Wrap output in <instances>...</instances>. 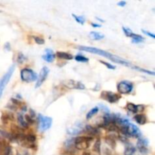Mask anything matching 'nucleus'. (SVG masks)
<instances>
[{
    "mask_svg": "<svg viewBox=\"0 0 155 155\" xmlns=\"http://www.w3.org/2000/svg\"><path fill=\"white\" fill-rule=\"evenodd\" d=\"M118 130L121 132V133H123L124 135L130 136V137L139 139L142 136V133H141L140 130L136 125L130 124V123H129L127 125L124 126V127H118Z\"/></svg>",
    "mask_w": 155,
    "mask_h": 155,
    "instance_id": "obj_2",
    "label": "nucleus"
},
{
    "mask_svg": "<svg viewBox=\"0 0 155 155\" xmlns=\"http://www.w3.org/2000/svg\"><path fill=\"white\" fill-rule=\"evenodd\" d=\"M100 62H101V64H103L104 65H105L106 67H107V68H108V69H110V70H114L115 68V66H113V65L112 64H109V63H107V62H105V61H100Z\"/></svg>",
    "mask_w": 155,
    "mask_h": 155,
    "instance_id": "obj_31",
    "label": "nucleus"
},
{
    "mask_svg": "<svg viewBox=\"0 0 155 155\" xmlns=\"http://www.w3.org/2000/svg\"><path fill=\"white\" fill-rule=\"evenodd\" d=\"M106 142L108 143V145H110L111 147L115 146V140L114 138H111V136H109L107 137H106Z\"/></svg>",
    "mask_w": 155,
    "mask_h": 155,
    "instance_id": "obj_28",
    "label": "nucleus"
},
{
    "mask_svg": "<svg viewBox=\"0 0 155 155\" xmlns=\"http://www.w3.org/2000/svg\"><path fill=\"white\" fill-rule=\"evenodd\" d=\"M56 55H57L58 58L61 59H64V60H71L73 59L72 54H69V53L64 52V51H58L56 53Z\"/></svg>",
    "mask_w": 155,
    "mask_h": 155,
    "instance_id": "obj_19",
    "label": "nucleus"
},
{
    "mask_svg": "<svg viewBox=\"0 0 155 155\" xmlns=\"http://www.w3.org/2000/svg\"><path fill=\"white\" fill-rule=\"evenodd\" d=\"M26 122L27 123V124H28V125H29V124H33V118L31 117L30 116V115H27V116H26Z\"/></svg>",
    "mask_w": 155,
    "mask_h": 155,
    "instance_id": "obj_32",
    "label": "nucleus"
},
{
    "mask_svg": "<svg viewBox=\"0 0 155 155\" xmlns=\"http://www.w3.org/2000/svg\"><path fill=\"white\" fill-rule=\"evenodd\" d=\"M36 136L33 134H29L25 136V138H24V141H26L27 142H29V143H33L36 141Z\"/></svg>",
    "mask_w": 155,
    "mask_h": 155,
    "instance_id": "obj_25",
    "label": "nucleus"
},
{
    "mask_svg": "<svg viewBox=\"0 0 155 155\" xmlns=\"http://www.w3.org/2000/svg\"><path fill=\"white\" fill-rule=\"evenodd\" d=\"M5 155H12V149H11V147H8L5 149Z\"/></svg>",
    "mask_w": 155,
    "mask_h": 155,
    "instance_id": "obj_35",
    "label": "nucleus"
},
{
    "mask_svg": "<svg viewBox=\"0 0 155 155\" xmlns=\"http://www.w3.org/2000/svg\"><path fill=\"white\" fill-rule=\"evenodd\" d=\"M124 155H139L138 153L137 149L135 147L130 145L126 148L125 151H124Z\"/></svg>",
    "mask_w": 155,
    "mask_h": 155,
    "instance_id": "obj_18",
    "label": "nucleus"
},
{
    "mask_svg": "<svg viewBox=\"0 0 155 155\" xmlns=\"http://www.w3.org/2000/svg\"><path fill=\"white\" fill-rule=\"evenodd\" d=\"M100 107H101V109L103 110V111L105 112L106 114H109L108 107H106V106H104V105H103V104H101V105H100Z\"/></svg>",
    "mask_w": 155,
    "mask_h": 155,
    "instance_id": "obj_34",
    "label": "nucleus"
},
{
    "mask_svg": "<svg viewBox=\"0 0 155 155\" xmlns=\"http://www.w3.org/2000/svg\"><path fill=\"white\" fill-rule=\"evenodd\" d=\"M91 25H92V27H101V24H94V23H92V24H91Z\"/></svg>",
    "mask_w": 155,
    "mask_h": 155,
    "instance_id": "obj_37",
    "label": "nucleus"
},
{
    "mask_svg": "<svg viewBox=\"0 0 155 155\" xmlns=\"http://www.w3.org/2000/svg\"><path fill=\"white\" fill-rule=\"evenodd\" d=\"M142 33H145V35H147V36H151V38H153V39H154V38H155V36H154V33H150V32L146 31V30H142Z\"/></svg>",
    "mask_w": 155,
    "mask_h": 155,
    "instance_id": "obj_33",
    "label": "nucleus"
},
{
    "mask_svg": "<svg viewBox=\"0 0 155 155\" xmlns=\"http://www.w3.org/2000/svg\"><path fill=\"white\" fill-rule=\"evenodd\" d=\"M26 60H27V58H26L22 53H19V54H18V58H17V61H18V63L22 64L24 63Z\"/></svg>",
    "mask_w": 155,
    "mask_h": 155,
    "instance_id": "obj_27",
    "label": "nucleus"
},
{
    "mask_svg": "<svg viewBox=\"0 0 155 155\" xmlns=\"http://www.w3.org/2000/svg\"><path fill=\"white\" fill-rule=\"evenodd\" d=\"M42 58L46 62L51 63V62H52L54 60L55 54L53 52L52 50L50 49V48H47V49H45V54H43Z\"/></svg>",
    "mask_w": 155,
    "mask_h": 155,
    "instance_id": "obj_13",
    "label": "nucleus"
},
{
    "mask_svg": "<svg viewBox=\"0 0 155 155\" xmlns=\"http://www.w3.org/2000/svg\"><path fill=\"white\" fill-rule=\"evenodd\" d=\"M130 37H131L132 39H133V43H141V42H142L144 40H145V38H144L143 36H142L141 35L136 34V33H132Z\"/></svg>",
    "mask_w": 155,
    "mask_h": 155,
    "instance_id": "obj_21",
    "label": "nucleus"
},
{
    "mask_svg": "<svg viewBox=\"0 0 155 155\" xmlns=\"http://www.w3.org/2000/svg\"><path fill=\"white\" fill-rule=\"evenodd\" d=\"M83 130V126L81 123L77 122L75 123L74 125H72L71 127H68L67 129V133L69 135L71 136H74V135L80 134L82 131Z\"/></svg>",
    "mask_w": 155,
    "mask_h": 155,
    "instance_id": "obj_12",
    "label": "nucleus"
},
{
    "mask_svg": "<svg viewBox=\"0 0 155 155\" xmlns=\"http://www.w3.org/2000/svg\"><path fill=\"white\" fill-rule=\"evenodd\" d=\"M123 31H124V33H125V35L127 36V37H130L131 34L133 33V31H132L130 29L127 28V27H123Z\"/></svg>",
    "mask_w": 155,
    "mask_h": 155,
    "instance_id": "obj_30",
    "label": "nucleus"
},
{
    "mask_svg": "<svg viewBox=\"0 0 155 155\" xmlns=\"http://www.w3.org/2000/svg\"><path fill=\"white\" fill-rule=\"evenodd\" d=\"M93 139L89 136H81L74 139V145L78 150H86L90 146Z\"/></svg>",
    "mask_w": 155,
    "mask_h": 155,
    "instance_id": "obj_3",
    "label": "nucleus"
},
{
    "mask_svg": "<svg viewBox=\"0 0 155 155\" xmlns=\"http://www.w3.org/2000/svg\"><path fill=\"white\" fill-rule=\"evenodd\" d=\"M17 118H18V124H19V125L21 126V128L27 129V127H28V124L26 122L25 119H24V117H23V115L21 114H18Z\"/></svg>",
    "mask_w": 155,
    "mask_h": 155,
    "instance_id": "obj_20",
    "label": "nucleus"
},
{
    "mask_svg": "<svg viewBox=\"0 0 155 155\" xmlns=\"http://www.w3.org/2000/svg\"><path fill=\"white\" fill-rule=\"evenodd\" d=\"M85 131L90 136H98L99 134V130L96 127H94L92 126L88 125L85 127Z\"/></svg>",
    "mask_w": 155,
    "mask_h": 155,
    "instance_id": "obj_15",
    "label": "nucleus"
},
{
    "mask_svg": "<svg viewBox=\"0 0 155 155\" xmlns=\"http://www.w3.org/2000/svg\"><path fill=\"white\" fill-rule=\"evenodd\" d=\"M117 5L119 6H120V7H124V6H125L127 5V2L125 1H120L117 3Z\"/></svg>",
    "mask_w": 155,
    "mask_h": 155,
    "instance_id": "obj_36",
    "label": "nucleus"
},
{
    "mask_svg": "<svg viewBox=\"0 0 155 155\" xmlns=\"http://www.w3.org/2000/svg\"><path fill=\"white\" fill-rule=\"evenodd\" d=\"M133 84L127 80H123L117 84V91L120 94H129L133 91Z\"/></svg>",
    "mask_w": 155,
    "mask_h": 155,
    "instance_id": "obj_7",
    "label": "nucleus"
},
{
    "mask_svg": "<svg viewBox=\"0 0 155 155\" xmlns=\"http://www.w3.org/2000/svg\"><path fill=\"white\" fill-rule=\"evenodd\" d=\"M101 98L106 100V101L110 103L117 102L120 98V95H119L118 94L114 93V92H107V91H104V92H101Z\"/></svg>",
    "mask_w": 155,
    "mask_h": 155,
    "instance_id": "obj_8",
    "label": "nucleus"
},
{
    "mask_svg": "<svg viewBox=\"0 0 155 155\" xmlns=\"http://www.w3.org/2000/svg\"><path fill=\"white\" fill-rule=\"evenodd\" d=\"M21 78L26 83H32L37 80V74L30 68H24L21 71Z\"/></svg>",
    "mask_w": 155,
    "mask_h": 155,
    "instance_id": "obj_5",
    "label": "nucleus"
},
{
    "mask_svg": "<svg viewBox=\"0 0 155 155\" xmlns=\"http://www.w3.org/2000/svg\"><path fill=\"white\" fill-rule=\"evenodd\" d=\"M48 73H49V69L47 67H43L42 68L40 73H39V77H37V80H36V88H39V86H42V83L46 80L47 77L48 75Z\"/></svg>",
    "mask_w": 155,
    "mask_h": 155,
    "instance_id": "obj_11",
    "label": "nucleus"
},
{
    "mask_svg": "<svg viewBox=\"0 0 155 155\" xmlns=\"http://www.w3.org/2000/svg\"><path fill=\"white\" fill-rule=\"evenodd\" d=\"M79 49L82 50V51H87V52L93 53V54H98V55L103 56V57L106 58H108L110 60H111L112 61L115 62V63L125 65V66L130 67L132 66V64L130 62H129L128 61L125 60V59L122 58H120L118 56L114 55V54H111V53H109L108 51H106L104 50H101L100 48H94V47H88V46H78Z\"/></svg>",
    "mask_w": 155,
    "mask_h": 155,
    "instance_id": "obj_1",
    "label": "nucleus"
},
{
    "mask_svg": "<svg viewBox=\"0 0 155 155\" xmlns=\"http://www.w3.org/2000/svg\"><path fill=\"white\" fill-rule=\"evenodd\" d=\"M134 120L138 124H139V125H144V124H146L147 122V118L146 117H145V115L144 114L135 115Z\"/></svg>",
    "mask_w": 155,
    "mask_h": 155,
    "instance_id": "obj_16",
    "label": "nucleus"
},
{
    "mask_svg": "<svg viewBox=\"0 0 155 155\" xmlns=\"http://www.w3.org/2000/svg\"><path fill=\"white\" fill-rule=\"evenodd\" d=\"M89 38L92 40H101V39H104V35L101 33L95 31H92L89 33Z\"/></svg>",
    "mask_w": 155,
    "mask_h": 155,
    "instance_id": "obj_17",
    "label": "nucleus"
},
{
    "mask_svg": "<svg viewBox=\"0 0 155 155\" xmlns=\"http://www.w3.org/2000/svg\"><path fill=\"white\" fill-rule=\"evenodd\" d=\"M93 151L97 152L98 154H100V152H101L100 151H101V141H100V139H97L96 142L94 144Z\"/></svg>",
    "mask_w": 155,
    "mask_h": 155,
    "instance_id": "obj_24",
    "label": "nucleus"
},
{
    "mask_svg": "<svg viewBox=\"0 0 155 155\" xmlns=\"http://www.w3.org/2000/svg\"><path fill=\"white\" fill-rule=\"evenodd\" d=\"M75 60L78 62H83V63L89 61V58H87L85 56L81 55V54H77L75 56Z\"/></svg>",
    "mask_w": 155,
    "mask_h": 155,
    "instance_id": "obj_26",
    "label": "nucleus"
},
{
    "mask_svg": "<svg viewBox=\"0 0 155 155\" xmlns=\"http://www.w3.org/2000/svg\"><path fill=\"white\" fill-rule=\"evenodd\" d=\"M97 18V20H98V21H101V22H104V20H101V19H100V18Z\"/></svg>",
    "mask_w": 155,
    "mask_h": 155,
    "instance_id": "obj_38",
    "label": "nucleus"
},
{
    "mask_svg": "<svg viewBox=\"0 0 155 155\" xmlns=\"http://www.w3.org/2000/svg\"><path fill=\"white\" fill-rule=\"evenodd\" d=\"M26 155H27V154H26Z\"/></svg>",
    "mask_w": 155,
    "mask_h": 155,
    "instance_id": "obj_39",
    "label": "nucleus"
},
{
    "mask_svg": "<svg viewBox=\"0 0 155 155\" xmlns=\"http://www.w3.org/2000/svg\"><path fill=\"white\" fill-rule=\"evenodd\" d=\"M63 85L65 87L71 89H80V90H83V89H85V88H86L83 83L73 80H64L63 82Z\"/></svg>",
    "mask_w": 155,
    "mask_h": 155,
    "instance_id": "obj_9",
    "label": "nucleus"
},
{
    "mask_svg": "<svg viewBox=\"0 0 155 155\" xmlns=\"http://www.w3.org/2000/svg\"><path fill=\"white\" fill-rule=\"evenodd\" d=\"M72 16L74 17V20H75L77 22H78L80 24H84L86 22V18L83 16H80V15H76L74 14H73Z\"/></svg>",
    "mask_w": 155,
    "mask_h": 155,
    "instance_id": "obj_23",
    "label": "nucleus"
},
{
    "mask_svg": "<svg viewBox=\"0 0 155 155\" xmlns=\"http://www.w3.org/2000/svg\"><path fill=\"white\" fill-rule=\"evenodd\" d=\"M15 65H12V67H10L9 69L8 70L7 72L5 73V75L2 77L1 80H0V98H1L2 95L3 91H4L6 85L8 83L9 80H10L11 77H12L14 71H15Z\"/></svg>",
    "mask_w": 155,
    "mask_h": 155,
    "instance_id": "obj_6",
    "label": "nucleus"
},
{
    "mask_svg": "<svg viewBox=\"0 0 155 155\" xmlns=\"http://www.w3.org/2000/svg\"><path fill=\"white\" fill-rule=\"evenodd\" d=\"M98 110H99V109H98V107H93V108L91 109V110L88 112L87 114H86V119H91L92 117H94L97 113H98Z\"/></svg>",
    "mask_w": 155,
    "mask_h": 155,
    "instance_id": "obj_22",
    "label": "nucleus"
},
{
    "mask_svg": "<svg viewBox=\"0 0 155 155\" xmlns=\"http://www.w3.org/2000/svg\"><path fill=\"white\" fill-rule=\"evenodd\" d=\"M148 141L144 138H139L137 142V148L139 150V152L142 154H148Z\"/></svg>",
    "mask_w": 155,
    "mask_h": 155,
    "instance_id": "obj_10",
    "label": "nucleus"
},
{
    "mask_svg": "<svg viewBox=\"0 0 155 155\" xmlns=\"http://www.w3.org/2000/svg\"><path fill=\"white\" fill-rule=\"evenodd\" d=\"M52 124V119L49 117L43 116L42 114L38 115V127L41 132H45L51 127Z\"/></svg>",
    "mask_w": 155,
    "mask_h": 155,
    "instance_id": "obj_4",
    "label": "nucleus"
},
{
    "mask_svg": "<svg viewBox=\"0 0 155 155\" xmlns=\"http://www.w3.org/2000/svg\"><path fill=\"white\" fill-rule=\"evenodd\" d=\"M141 107H142V105H136L133 103H128L127 104V109L133 114H137L139 111H142L140 109Z\"/></svg>",
    "mask_w": 155,
    "mask_h": 155,
    "instance_id": "obj_14",
    "label": "nucleus"
},
{
    "mask_svg": "<svg viewBox=\"0 0 155 155\" xmlns=\"http://www.w3.org/2000/svg\"><path fill=\"white\" fill-rule=\"evenodd\" d=\"M33 39H34L35 42L37 44H39V45H43L45 43V40L42 37H39V36H33Z\"/></svg>",
    "mask_w": 155,
    "mask_h": 155,
    "instance_id": "obj_29",
    "label": "nucleus"
}]
</instances>
